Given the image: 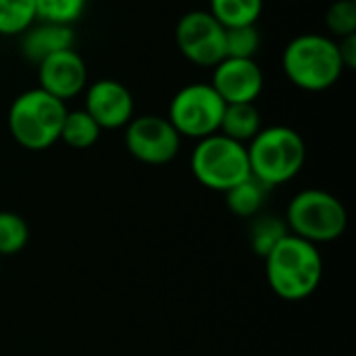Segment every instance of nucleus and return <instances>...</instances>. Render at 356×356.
<instances>
[{"label": "nucleus", "mask_w": 356, "mask_h": 356, "mask_svg": "<svg viewBox=\"0 0 356 356\" xmlns=\"http://www.w3.org/2000/svg\"><path fill=\"white\" fill-rule=\"evenodd\" d=\"M38 21L71 25L81 19L88 0H33Z\"/></svg>", "instance_id": "obj_21"}, {"label": "nucleus", "mask_w": 356, "mask_h": 356, "mask_svg": "<svg viewBox=\"0 0 356 356\" xmlns=\"http://www.w3.org/2000/svg\"><path fill=\"white\" fill-rule=\"evenodd\" d=\"M338 42V50H340V58L344 69H355L356 67V33L355 35H346L336 40Z\"/></svg>", "instance_id": "obj_24"}, {"label": "nucleus", "mask_w": 356, "mask_h": 356, "mask_svg": "<svg viewBox=\"0 0 356 356\" xmlns=\"http://www.w3.org/2000/svg\"><path fill=\"white\" fill-rule=\"evenodd\" d=\"M38 21L33 0H0V35H21Z\"/></svg>", "instance_id": "obj_19"}, {"label": "nucleus", "mask_w": 356, "mask_h": 356, "mask_svg": "<svg viewBox=\"0 0 356 356\" xmlns=\"http://www.w3.org/2000/svg\"><path fill=\"white\" fill-rule=\"evenodd\" d=\"M225 102L211 83H188L179 88L167 111L169 123L181 138L202 140L219 131Z\"/></svg>", "instance_id": "obj_7"}, {"label": "nucleus", "mask_w": 356, "mask_h": 356, "mask_svg": "<svg viewBox=\"0 0 356 356\" xmlns=\"http://www.w3.org/2000/svg\"><path fill=\"white\" fill-rule=\"evenodd\" d=\"M40 90L67 102L88 88V67L75 48L60 50L38 65Z\"/></svg>", "instance_id": "obj_12"}, {"label": "nucleus", "mask_w": 356, "mask_h": 356, "mask_svg": "<svg viewBox=\"0 0 356 356\" xmlns=\"http://www.w3.org/2000/svg\"><path fill=\"white\" fill-rule=\"evenodd\" d=\"M265 273L269 288L284 300L309 298L323 280V259L315 244L288 234L267 257Z\"/></svg>", "instance_id": "obj_1"}, {"label": "nucleus", "mask_w": 356, "mask_h": 356, "mask_svg": "<svg viewBox=\"0 0 356 356\" xmlns=\"http://www.w3.org/2000/svg\"><path fill=\"white\" fill-rule=\"evenodd\" d=\"M261 48V33L257 25H242L225 29V56L254 58Z\"/></svg>", "instance_id": "obj_22"}, {"label": "nucleus", "mask_w": 356, "mask_h": 356, "mask_svg": "<svg viewBox=\"0 0 356 356\" xmlns=\"http://www.w3.org/2000/svg\"><path fill=\"white\" fill-rule=\"evenodd\" d=\"M67 104L48 92L33 88L21 92L8 106L6 125L13 140L25 150H46L60 138Z\"/></svg>", "instance_id": "obj_4"}, {"label": "nucleus", "mask_w": 356, "mask_h": 356, "mask_svg": "<svg viewBox=\"0 0 356 356\" xmlns=\"http://www.w3.org/2000/svg\"><path fill=\"white\" fill-rule=\"evenodd\" d=\"M29 242V227L17 213L0 211V259L21 252Z\"/></svg>", "instance_id": "obj_20"}, {"label": "nucleus", "mask_w": 356, "mask_h": 356, "mask_svg": "<svg viewBox=\"0 0 356 356\" xmlns=\"http://www.w3.org/2000/svg\"><path fill=\"white\" fill-rule=\"evenodd\" d=\"M265 0H209V13L225 27L257 25Z\"/></svg>", "instance_id": "obj_15"}, {"label": "nucleus", "mask_w": 356, "mask_h": 356, "mask_svg": "<svg viewBox=\"0 0 356 356\" xmlns=\"http://www.w3.org/2000/svg\"><path fill=\"white\" fill-rule=\"evenodd\" d=\"M190 167L198 184L223 194L250 177L246 144L229 140L219 131L196 142Z\"/></svg>", "instance_id": "obj_6"}, {"label": "nucleus", "mask_w": 356, "mask_h": 356, "mask_svg": "<svg viewBox=\"0 0 356 356\" xmlns=\"http://www.w3.org/2000/svg\"><path fill=\"white\" fill-rule=\"evenodd\" d=\"M290 234L286 219L275 217V215H257L252 217L250 229H248V240L250 248L259 257H267L286 236Z\"/></svg>", "instance_id": "obj_18"}, {"label": "nucleus", "mask_w": 356, "mask_h": 356, "mask_svg": "<svg viewBox=\"0 0 356 356\" xmlns=\"http://www.w3.org/2000/svg\"><path fill=\"white\" fill-rule=\"evenodd\" d=\"M175 44L186 60L213 69L225 58V27L204 8L188 10L175 25Z\"/></svg>", "instance_id": "obj_8"}, {"label": "nucleus", "mask_w": 356, "mask_h": 356, "mask_svg": "<svg viewBox=\"0 0 356 356\" xmlns=\"http://www.w3.org/2000/svg\"><path fill=\"white\" fill-rule=\"evenodd\" d=\"M325 27L332 33L330 38H346L356 33V2L355 0H336L325 10Z\"/></svg>", "instance_id": "obj_23"}, {"label": "nucleus", "mask_w": 356, "mask_h": 356, "mask_svg": "<svg viewBox=\"0 0 356 356\" xmlns=\"http://www.w3.org/2000/svg\"><path fill=\"white\" fill-rule=\"evenodd\" d=\"M100 134H102V129L98 127V123L83 108H75V111H67L58 140L65 142L69 148L86 150L98 142Z\"/></svg>", "instance_id": "obj_16"}, {"label": "nucleus", "mask_w": 356, "mask_h": 356, "mask_svg": "<svg viewBox=\"0 0 356 356\" xmlns=\"http://www.w3.org/2000/svg\"><path fill=\"white\" fill-rule=\"evenodd\" d=\"M75 33L71 25H58V23H46L35 21L29 29L21 33V52L29 63L40 65L44 58L73 48Z\"/></svg>", "instance_id": "obj_13"}, {"label": "nucleus", "mask_w": 356, "mask_h": 356, "mask_svg": "<svg viewBox=\"0 0 356 356\" xmlns=\"http://www.w3.org/2000/svg\"><path fill=\"white\" fill-rule=\"evenodd\" d=\"M250 175L267 188L294 179L307 163L302 136L288 125L263 127L246 146Z\"/></svg>", "instance_id": "obj_3"}, {"label": "nucleus", "mask_w": 356, "mask_h": 356, "mask_svg": "<svg viewBox=\"0 0 356 356\" xmlns=\"http://www.w3.org/2000/svg\"><path fill=\"white\" fill-rule=\"evenodd\" d=\"M286 223L292 236L317 246L344 236L348 227V213L342 200L334 194L319 188H309L290 200Z\"/></svg>", "instance_id": "obj_5"}, {"label": "nucleus", "mask_w": 356, "mask_h": 356, "mask_svg": "<svg viewBox=\"0 0 356 356\" xmlns=\"http://www.w3.org/2000/svg\"><path fill=\"white\" fill-rule=\"evenodd\" d=\"M125 148L144 165H167L181 148V136L167 117L140 115L125 125Z\"/></svg>", "instance_id": "obj_9"}, {"label": "nucleus", "mask_w": 356, "mask_h": 356, "mask_svg": "<svg viewBox=\"0 0 356 356\" xmlns=\"http://www.w3.org/2000/svg\"><path fill=\"white\" fill-rule=\"evenodd\" d=\"M0 265H2V259H0Z\"/></svg>", "instance_id": "obj_25"}, {"label": "nucleus", "mask_w": 356, "mask_h": 356, "mask_svg": "<svg viewBox=\"0 0 356 356\" xmlns=\"http://www.w3.org/2000/svg\"><path fill=\"white\" fill-rule=\"evenodd\" d=\"M263 129L261 113L254 102L244 104H225L219 134H223L229 140H236L240 144L250 142L259 131Z\"/></svg>", "instance_id": "obj_14"}, {"label": "nucleus", "mask_w": 356, "mask_h": 356, "mask_svg": "<svg viewBox=\"0 0 356 356\" xmlns=\"http://www.w3.org/2000/svg\"><path fill=\"white\" fill-rule=\"evenodd\" d=\"M288 81L305 92H325L344 75L338 42L323 33H300L292 38L282 54Z\"/></svg>", "instance_id": "obj_2"}, {"label": "nucleus", "mask_w": 356, "mask_h": 356, "mask_svg": "<svg viewBox=\"0 0 356 356\" xmlns=\"http://www.w3.org/2000/svg\"><path fill=\"white\" fill-rule=\"evenodd\" d=\"M211 86L225 104L257 102L265 88V75L254 58L225 56L213 67Z\"/></svg>", "instance_id": "obj_10"}, {"label": "nucleus", "mask_w": 356, "mask_h": 356, "mask_svg": "<svg viewBox=\"0 0 356 356\" xmlns=\"http://www.w3.org/2000/svg\"><path fill=\"white\" fill-rule=\"evenodd\" d=\"M83 111L100 129H121L134 119V96L117 79H96L88 83Z\"/></svg>", "instance_id": "obj_11"}, {"label": "nucleus", "mask_w": 356, "mask_h": 356, "mask_svg": "<svg viewBox=\"0 0 356 356\" xmlns=\"http://www.w3.org/2000/svg\"><path fill=\"white\" fill-rule=\"evenodd\" d=\"M267 186H263L259 179H254L252 175L244 181H240L238 186L229 188L225 192V200H227V207L229 211L236 215V217H242V219H252L261 213L263 204H265V198H267Z\"/></svg>", "instance_id": "obj_17"}]
</instances>
